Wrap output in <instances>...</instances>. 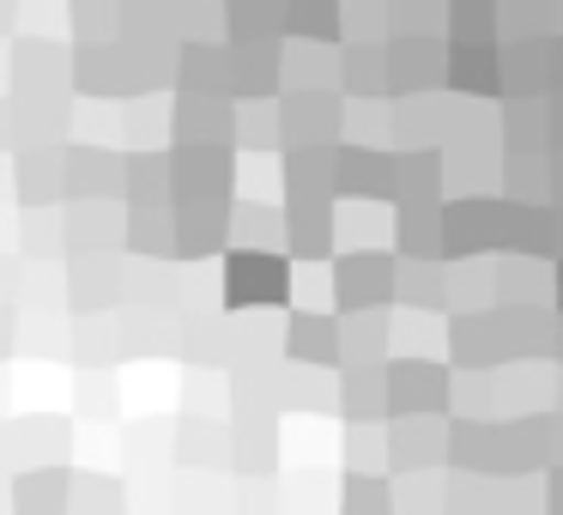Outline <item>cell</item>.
Here are the masks:
<instances>
[{"label":"cell","mask_w":563,"mask_h":515,"mask_svg":"<svg viewBox=\"0 0 563 515\" xmlns=\"http://www.w3.org/2000/svg\"><path fill=\"white\" fill-rule=\"evenodd\" d=\"M449 25H454V43H490L497 0H449Z\"/></svg>","instance_id":"cell-8"},{"label":"cell","mask_w":563,"mask_h":515,"mask_svg":"<svg viewBox=\"0 0 563 515\" xmlns=\"http://www.w3.org/2000/svg\"><path fill=\"white\" fill-rule=\"evenodd\" d=\"M170 171H188V183H170V195L183 200V207H195V200H219L224 188H231V152L224 146H183L170 158Z\"/></svg>","instance_id":"cell-2"},{"label":"cell","mask_w":563,"mask_h":515,"mask_svg":"<svg viewBox=\"0 0 563 515\" xmlns=\"http://www.w3.org/2000/svg\"><path fill=\"white\" fill-rule=\"evenodd\" d=\"M333 183L345 188V195H388V176H394V164L388 158H369V152H340V164H333Z\"/></svg>","instance_id":"cell-7"},{"label":"cell","mask_w":563,"mask_h":515,"mask_svg":"<svg viewBox=\"0 0 563 515\" xmlns=\"http://www.w3.org/2000/svg\"><path fill=\"white\" fill-rule=\"evenodd\" d=\"M285 285H291V267L273 261L267 249H236L231 273H224V297L231 304H285Z\"/></svg>","instance_id":"cell-1"},{"label":"cell","mask_w":563,"mask_h":515,"mask_svg":"<svg viewBox=\"0 0 563 515\" xmlns=\"http://www.w3.org/2000/svg\"><path fill=\"white\" fill-rule=\"evenodd\" d=\"M497 50H490V43H454L449 50V62H442V79H449L454 91H478V98H485V91H497Z\"/></svg>","instance_id":"cell-5"},{"label":"cell","mask_w":563,"mask_h":515,"mask_svg":"<svg viewBox=\"0 0 563 515\" xmlns=\"http://www.w3.org/2000/svg\"><path fill=\"white\" fill-rule=\"evenodd\" d=\"M291 352L297 358H333V328H328V321H321V328H316V316H303V321H297V333H291Z\"/></svg>","instance_id":"cell-10"},{"label":"cell","mask_w":563,"mask_h":515,"mask_svg":"<svg viewBox=\"0 0 563 515\" xmlns=\"http://www.w3.org/2000/svg\"><path fill=\"white\" fill-rule=\"evenodd\" d=\"M340 292H345V309H364L369 297H388V261H369V255H345L340 261Z\"/></svg>","instance_id":"cell-6"},{"label":"cell","mask_w":563,"mask_h":515,"mask_svg":"<svg viewBox=\"0 0 563 515\" xmlns=\"http://www.w3.org/2000/svg\"><path fill=\"white\" fill-rule=\"evenodd\" d=\"M345 86L364 98V91H382L388 86V67H382V55H364V50H352L345 55Z\"/></svg>","instance_id":"cell-9"},{"label":"cell","mask_w":563,"mask_h":515,"mask_svg":"<svg viewBox=\"0 0 563 515\" xmlns=\"http://www.w3.org/2000/svg\"><path fill=\"white\" fill-rule=\"evenodd\" d=\"M279 31L297 43H333L340 37V0H279Z\"/></svg>","instance_id":"cell-4"},{"label":"cell","mask_w":563,"mask_h":515,"mask_svg":"<svg viewBox=\"0 0 563 515\" xmlns=\"http://www.w3.org/2000/svg\"><path fill=\"white\" fill-rule=\"evenodd\" d=\"M382 67H388V79L400 91H430L442 79V50H437V43H418V37H400Z\"/></svg>","instance_id":"cell-3"}]
</instances>
